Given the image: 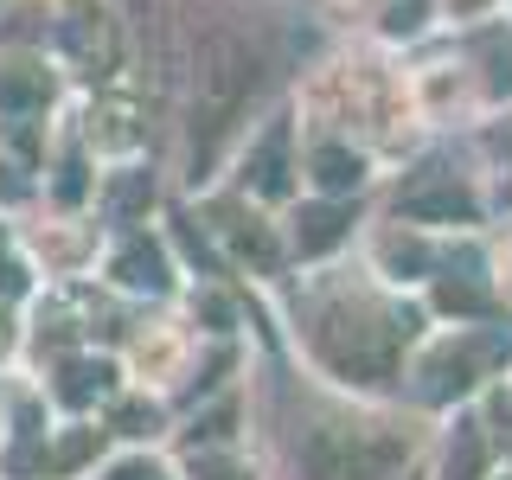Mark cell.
Returning a JSON list of instances; mask_svg holds the SVG:
<instances>
[{"mask_svg": "<svg viewBox=\"0 0 512 480\" xmlns=\"http://www.w3.org/2000/svg\"><path fill=\"white\" fill-rule=\"evenodd\" d=\"M256 90V52L244 39H218L205 52V71H199V109H192V148L199 160L212 154V141L231 128V116L244 109V96Z\"/></svg>", "mask_w": 512, "mask_h": 480, "instance_id": "cell-1", "label": "cell"}, {"mask_svg": "<svg viewBox=\"0 0 512 480\" xmlns=\"http://www.w3.org/2000/svg\"><path fill=\"white\" fill-rule=\"evenodd\" d=\"M71 45H77V58H84L96 77L116 71V58H122L116 13H109L103 0H71Z\"/></svg>", "mask_w": 512, "mask_h": 480, "instance_id": "cell-2", "label": "cell"}, {"mask_svg": "<svg viewBox=\"0 0 512 480\" xmlns=\"http://www.w3.org/2000/svg\"><path fill=\"white\" fill-rule=\"evenodd\" d=\"M308 474H314V480H359V474H365V455H359L346 436L320 429V436L308 442Z\"/></svg>", "mask_w": 512, "mask_h": 480, "instance_id": "cell-3", "label": "cell"}, {"mask_svg": "<svg viewBox=\"0 0 512 480\" xmlns=\"http://www.w3.org/2000/svg\"><path fill=\"white\" fill-rule=\"evenodd\" d=\"M320 186H359V160L340 154V148H327V154H320Z\"/></svg>", "mask_w": 512, "mask_h": 480, "instance_id": "cell-4", "label": "cell"}, {"mask_svg": "<svg viewBox=\"0 0 512 480\" xmlns=\"http://www.w3.org/2000/svg\"><path fill=\"white\" fill-rule=\"evenodd\" d=\"M410 212L416 218H429V212H468V192H416V199H410Z\"/></svg>", "mask_w": 512, "mask_h": 480, "instance_id": "cell-5", "label": "cell"}, {"mask_svg": "<svg viewBox=\"0 0 512 480\" xmlns=\"http://www.w3.org/2000/svg\"><path fill=\"white\" fill-rule=\"evenodd\" d=\"M333 237H340V212H308V231H301V244H308V250H327Z\"/></svg>", "mask_w": 512, "mask_h": 480, "instance_id": "cell-6", "label": "cell"}, {"mask_svg": "<svg viewBox=\"0 0 512 480\" xmlns=\"http://www.w3.org/2000/svg\"><path fill=\"white\" fill-rule=\"evenodd\" d=\"M122 282H148V288H160V263H154V256H122Z\"/></svg>", "mask_w": 512, "mask_h": 480, "instance_id": "cell-7", "label": "cell"}, {"mask_svg": "<svg viewBox=\"0 0 512 480\" xmlns=\"http://www.w3.org/2000/svg\"><path fill=\"white\" fill-rule=\"evenodd\" d=\"M455 7H480V0H455Z\"/></svg>", "mask_w": 512, "mask_h": 480, "instance_id": "cell-8", "label": "cell"}]
</instances>
